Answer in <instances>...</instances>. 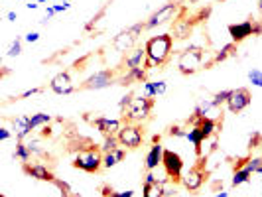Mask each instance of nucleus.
<instances>
[{"label":"nucleus","instance_id":"f257e3e1","mask_svg":"<svg viewBox=\"0 0 262 197\" xmlns=\"http://www.w3.org/2000/svg\"><path fill=\"white\" fill-rule=\"evenodd\" d=\"M146 48V69H154L162 67L171 55L173 48V38L170 34H162V36H152L144 43Z\"/></svg>","mask_w":262,"mask_h":197},{"label":"nucleus","instance_id":"f03ea898","mask_svg":"<svg viewBox=\"0 0 262 197\" xmlns=\"http://www.w3.org/2000/svg\"><path fill=\"white\" fill-rule=\"evenodd\" d=\"M103 156L105 154L99 146L83 148V150H79L77 156L73 158V168L87 171V173H97L103 168Z\"/></svg>","mask_w":262,"mask_h":197},{"label":"nucleus","instance_id":"7ed1b4c3","mask_svg":"<svg viewBox=\"0 0 262 197\" xmlns=\"http://www.w3.org/2000/svg\"><path fill=\"white\" fill-rule=\"evenodd\" d=\"M152 106H154V99H148L144 95H134L130 99V103H128V106L122 111V115H124V118L128 122L136 124V122H142V120L150 117Z\"/></svg>","mask_w":262,"mask_h":197},{"label":"nucleus","instance_id":"20e7f679","mask_svg":"<svg viewBox=\"0 0 262 197\" xmlns=\"http://www.w3.org/2000/svg\"><path fill=\"white\" fill-rule=\"evenodd\" d=\"M203 61H205V55L201 48H187L180 53L178 57V69L184 73V75H193L199 69H203Z\"/></svg>","mask_w":262,"mask_h":197},{"label":"nucleus","instance_id":"39448f33","mask_svg":"<svg viewBox=\"0 0 262 197\" xmlns=\"http://www.w3.org/2000/svg\"><path fill=\"white\" fill-rule=\"evenodd\" d=\"M142 30H146V26L142 24V22H138V24H134V26H130V28H126V30H122V32L117 34L115 39H113V48H115L118 53L132 52V50H134V43L138 41L140 34H142Z\"/></svg>","mask_w":262,"mask_h":197},{"label":"nucleus","instance_id":"423d86ee","mask_svg":"<svg viewBox=\"0 0 262 197\" xmlns=\"http://www.w3.org/2000/svg\"><path fill=\"white\" fill-rule=\"evenodd\" d=\"M118 142L122 148H128V150H134V148H140L142 142H144V134H142V128L134 122H126L122 124V128L118 130L117 134Z\"/></svg>","mask_w":262,"mask_h":197},{"label":"nucleus","instance_id":"0eeeda50","mask_svg":"<svg viewBox=\"0 0 262 197\" xmlns=\"http://www.w3.org/2000/svg\"><path fill=\"white\" fill-rule=\"evenodd\" d=\"M162 168H164L166 176L170 178L171 182H182V178H184V160H182V156L178 152L166 150L164 152Z\"/></svg>","mask_w":262,"mask_h":197},{"label":"nucleus","instance_id":"6e6552de","mask_svg":"<svg viewBox=\"0 0 262 197\" xmlns=\"http://www.w3.org/2000/svg\"><path fill=\"white\" fill-rule=\"evenodd\" d=\"M178 8H180V6H178L176 2L164 4L160 10H156V12L152 14V16L144 22L146 30H154V28L162 26V24H166V22L173 20V18H176V14H178Z\"/></svg>","mask_w":262,"mask_h":197},{"label":"nucleus","instance_id":"1a4fd4ad","mask_svg":"<svg viewBox=\"0 0 262 197\" xmlns=\"http://www.w3.org/2000/svg\"><path fill=\"white\" fill-rule=\"evenodd\" d=\"M250 101H252V97H250L249 89H245V87L233 89L229 101H227V111L233 113V115H238V113H243L250 105Z\"/></svg>","mask_w":262,"mask_h":197},{"label":"nucleus","instance_id":"9d476101","mask_svg":"<svg viewBox=\"0 0 262 197\" xmlns=\"http://www.w3.org/2000/svg\"><path fill=\"white\" fill-rule=\"evenodd\" d=\"M203 182H205V170H203V160H201V164H197L185 171L184 178H182V185L187 191H197V189H201Z\"/></svg>","mask_w":262,"mask_h":197},{"label":"nucleus","instance_id":"9b49d317","mask_svg":"<svg viewBox=\"0 0 262 197\" xmlns=\"http://www.w3.org/2000/svg\"><path fill=\"white\" fill-rule=\"evenodd\" d=\"M50 89L55 95H71L75 91V83H73V79L67 71H61L50 81Z\"/></svg>","mask_w":262,"mask_h":197},{"label":"nucleus","instance_id":"f8f14e48","mask_svg":"<svg viewBox=\"0 0 262 197\" xmlns=\"http://www.w3.org/2000/svg\"><path fill=\"white\" fill-rule=\"evenodd\" d=\"M111 85H113V73L108 69H101V71L93 73L89 79H85L83 89H95V91H99V89H106Z\"/></svg>","mask_w":262,"mask_h":197},{"label":"nucleus","instance_id":"ddd939ff","mask_svg":"<svg viewBox=\"0 0 262 197\" xmlns=\"http://www.w3.org/2000/svg\"><path fill=\"white\" fill-rule=\"evenodd\" d=\"M93 124L97 126V130L101 132L103 136H117L118 130L122 128V122L118 118L111 117H97L93 120Z\"/></svg>","mask_w":262,"mask_h":197},{"label":"nucleus","instance_id":"4468645a","mask_svg":"<svg viewBox=\"0 0 262 197\" xmlns=\"http://www.w3.org/2000/svg\"><path fill=\"white\" fill-rule=\"evenodd\" d=\"M164 152H166V148L160 144V142H154V144L150 146V150H148V154H146V171H152V170H158L160 166H162V162H164Z\"/></svg>","mask_w":262,"mask_h":197},{"label":"nucleus","instance_id":"2eb2a0df","mask_svg":"<svg viewBox=\"0 0 262 197\" xmlns=\"http://www.w3.org/2000/svg\"><path fill=\"white\" fill-rule=\"evenodd\" d=\"M252 30H254V22L245 20V22H238V24H231L229 26V36L233 39V43H238V41L252 36Z\"/></svg>","mask_w":262,"mask_h":197},{"label":"nucleus","instance_id":"dca6fc26","mask_svg":"<svg viewBox=\"0 0 262 197\" xmlns=\"http://www.w3.org/2000/svg\"><path fill=\"white\" fill-rule=\"evenodd\" d=\"M24 171H26L30 178H34V180H39V182H53L55 178H53V173L48 170V166H43V164H24Z\"/></svg>","mask_w":262,"mask_h":197},{"label":"nucleus","instance_id":"f3484780","mask_svg":"<svg viewBox=\"0 0 262 197\" xmlns=\"http://www.w3.org/2000/svg\"><path fill=\"white\" fill-rule=\"evenodd\" d=\"M32 130H34V128H32V124H30V117H28V115H22V117H18L12 120V132H14V136H16V140L28 138Z\"/></svg>","mask_w":262,"mask_h":197},{"label":"nucleus","instance_id":"a211bd4d","mask_svg":"<svg viewBox=\"0 0 262 197\" xmlns=\"http://www.w3.org/2000/svg\"><path fill=\"white\" fill-rule=\"evenodd\" d=\"M146 65V48H134L128 55H126V59H124V67L126 69H134V67H142Z\"/></svg>","mask_w":262,"mask_h":197},{"label":"nucleus","instance_id":"6ab92c4d","mask_svg":"<svg viewBox=\"0 0 262 197\" xmlns=\"http://www.w3.org/2000/svg\"><path fill=\"white\" fill-rule=\"evenodd\" d=\"M124 156H126V148H122V146H118L117 150L106 152L103 156V168H115L118 162L124 160Z\"/></svg>","mask_w":262,"mask_h":197},{"label":"nucleus","instance_id":"aec40b11","mask_svg":"<svg viewBox=\"0 0 262 197\" xmlns=\"http://www.w3.org/2000/svg\"><path fill=\"white\" fill-rule=\"evenodd\" d=\"M146 75H148V69H146V65L134 67V69H128V71H126V75L120 79V81H122V85H130L132 81H136V83H144Z\"/></svg>","mask_w":262,"mask_h":197},{"label":"nucleus","instance_id":"412c9836","mask_svg":"<svg viewBox=\"0 0 262 197\" xmlns=\"http://www.w3.org/2000/svg\"><path fill=\"white\" fill-rule=\"evenodd\" d=\"M185 140H189V142L193 144V148H195L197 154H201V144L205 142V136H203V132H201V128H199L197 124H193V126L187 130V134H185Z\"/></svg>","mask_w":262,"mask_h":197},{"label":"nucleus","instance_id":"4be33fe9","mask_svg":"<svg viewBox=\"0 0 262 197\" xmlns=\"http://www.w3.org/2000/svg\"><path fill=\"white\" fill-rule=\"evenodd\" d=\"M197 126L201 128L203 136H205V140L211 138V136H215V132L219 130V122H217V118H203V120H199Z\"/></svg>","mask_w":262,"mask_h":197},{"label":"nucleus","instance_id":"5701e85b","mask_svg":"<svg viewBox=\"0 0 262 197\" xmlns=\"http://www.w3.org/2000/svg\"><path fill=\"white\" fill-rule=\"evenodd\" d=\"M250 176H252V171L247 168V166H243V168H236L235 173H233V180H231V185L236 187V185H243L247 184L250 180Z\"/></svg>","mask_w":262,"mask_h":197},{"label":"nucleus","instance_id":"b1692460","mask_svg":"<svg viewBox=\"0 0 262 197\" xmlns=\"http://www.w3.org/2000/svg\"><path fill=\"white\" fill-rule=\"evenodd\" d=\"M14 156L18 158L22 164H28L30 158H32V150H30L28 144H24V140H18V142H16V148H14Z\"/></svg>","mask_w":262,"mask_h":197},{"label":"nucleus","instance_id":"393cba45","mask_svg":"<svg viewBox=\"0 0 262 197\" xmlns=\"http://www.w3.org/2000/svg\"><path fill=\"white\" fill-rule=\"evenodd\" d=\"M189 32H191V24H189V20H178L176 24H173V38L176 39H184L189 36Z\"/></svg>","mask_w":262,"mask_h":197},{"label":"nucleus","instance_id":"a878e982","mask_svg":"<svg viewBox=\"0 0 262 197\" xmlns=\"http://www.w3.org/2000/svg\"><path fill=\"white\" fill-rule=\"evenodd\" d=\"M142 197H166L164 195V182L144 184V187H142Z\"/></svg>","mask_w":262,"mask_h":197},{"label":"nucleus","instance_id":"bb28decb","mask_svg":"<svg viewBox=\"0 0 262 197\" xmlns=\"http://www.w3.org/2000/svg\"><path fill=\"white\" fill-rule=\"evenodd\" d=\"M50 122H52V115H48V113H36V115L30 117V124H32L34 130L39 126H48Z\"/></svg>","mask_w":262,"mask_h":197},{"label":"nucleus","instance_id":"cd10ccee","mask_svg":"<svg viewBox=\"0 0 262 197\" xmlns=\"http://www.w3.org/2000/svg\"><path fill=\"white\" fill-rule=\"evenodd\" d=\"M22 41H24V38L12 39V43H10L8 50H6V55H8V57H18V55L22 53Z\"/></svg>","mask_w":262,"mask_h":197},{"label":"nucleus","instance_id":"c85d7f7f","mask_svg":"<svg viewBox=\"0 0 262 197\" xmlns=\"http://www.w3.org/2000/svg\"><path fill=\"white\" fill-rule=\"evenodd\" d=\"M231 93H233V89H227V91H219L213 95V105L215 106H223L227 105V101H229V97H231Z\"/></svg>","mask_w":262,"mask_h":197},{"label":"nucleus","instance_id":"c756f323","mask_svg":"<svg viewBox=\"0 0 262 197\" xmlns=\"http://www.w3.org/2000/svg\"><path fill=\"white\" fill-rule=\"evenodd\" d=\"M120 142H118L117 136H105V140H103V144H101V150H103V154L106 152H111V150H117Z\"/></svg>","mask_w":262,"mask_h":197},{"label":"nucleus","instance_id":"7c9ffc66","mask_svg":"<svg viewBox=\"0 0 262 197\" xmlns=\"http://www.w3.org/2000/svg\"><path fill=\"white\" fill-rule=\"evenodd\" d=\"M249 81L254 87H260L262 89V71L260 69H250L249 71Z\"/></svg>","mask_w":262,"mask_h":197},{"label":"nucleus","instance_id":"2f4dec72","mask_svg":"<svg viewBox=\"0 0 262 197\" xmlns=\"http://www.w3.org/2000/svg\"><path fill=\"white\" fill-rule=\"evenodd\" d=\"M233 52H235V43H227L223 50H221V52L215 55V59H213V61H215V63H217V61H223L225 57H229V55H231Z\"/></svg>","mask_w":262,"mask_h":197},{"label":"nucleus","instance_id":"473e14b6","mask_svg":"<svg viewBox=\"0 0 262 197\" xmlns=\"http://www.w3.org/2000/svg\"><path fill=\"white\" fill-rule=\"evenodd\" d=\"M142 95L148 97V99H156V91H154L152 81H144V83H142Z\"/></svg>","mask_w":262,"mask_h":197},{"label":"nucleus","instance_id":"72a5a7b5","mask_svg":"<svg viewBox=\"0 0 262 197\" xmlns=\"http://www.w3.org/2000/svg\"><path fill=\"white\" fill-rule=\"evenodd\" d=\"M152 85H154L156 97H160V95H164V93L168 91V83H166V81H162V79H158V81H152Z\"/></svg>","mask_w":262,"mask_h":197},{"label":"nucleus","instance_id":"f704fd0d","mask_svg":"<svg viewBox=\"0 0 262 197\" xmlns=\"http://www.w3.org/2000/svg\"><path fill=\"white\" fill-rule=\"evenodd\" d=\"M48 6H52V10L55 14L59 12H66V10H69L71 8V4H69V0H66V2H55V4H48Z\"/></svg>","mask_w":262,"mask_h":197},{"label":"nucleus","instance_id":"c9c22d12","mask_svg":"<svg viewBox=\"0 0 262 197\" xmlns=\"http://www.w3.org/2000/svg\"><path fill=\"white\" fill-rule=\"evenodd\" d=\"M247 168H249L252 173H254V171H258L262 168V158H252L249 164H247Z\"/></svg>","mask_w":262,"mask_h":197},{"label":"nucleus","instance_id":"e433bc0d","mask_svg":"<svg viewBox=\"0 0 262 197\" xmlns=\"http://www.w3.org/2000/svg\"><path fill=\"white\" fill-rule=\"evenodd\" d=\"M158 182H162V178H158L156 173H154V170L146 173V182H144V184H158Z\"/></svg>","mask_w":262,"mask_h":197},{"label":"nucleus","instance_id":"4c0bfd02","mask_svg":"<svg viewBox=\"0 0 262 197\" xmlns=\"http://www.w3.org/2000/svg\"><path fill=\"white\" fill-rule=\"evenodd\" d=\"M38 93H41V89L39 87H34V89H28V91H24L18 99H30V97H34V95H38Z\"/></svg>","mask_w":262,"mask_h":197},{"label":"nucleus","instance_id":"58836bf2","mask_svg":"<svg viewBox=\"0 0 262 197\" xmlns=\"http://www.w3.org/2000/svg\"><path fill=\"white\" fill-rule=\"evenodd\" d=\"M132 97H134V95H132V93H128V95H126V97H122V99H120V101H118V108H120V111H124V108H126V106H128V103H130V99Z\"/></svg>","mask_w":262,"mask_h":197},{"label":"nucleus","instance_id":"ea45409f","mask_svg":"<svg viewBox=\"0 0 262 197\" xmlns=\"http://www.w3.org/2000/svg\"><path fill=\"white\" fill-rule=\"evenodd\" d=\"M38 39H39L38 32H28L26 36H24V41H28V43H36Z\"/></svg>","mask_w":262,"mask_h":197},{"label":"nucleus","instance_id":"a19ab883","mask_svg":"<svg viewBox=\"0 0 262 197\" xmlns=\"http://www.w3.org/2000/svg\"><path fill=\"white\" fill-rule=\"evenodd\" d=\"M108 197H134V191L132 189H126V191H111Z\"/></svg>","mask_w":262,"mask_h":197},{"label":"nucleus","instance_id":"79ce46f5","mask_svg":"<svg viewBox=\"0 0 262 197\" xmlns=\"http://www.w3.org/2000/svg\"><path fill=\"white\" fill-rule=\"evenodd\" d=\"M10 136H12V130H10V128H4V126L0 128V140H2V142L10 140Z\"/></svg>","mask_w":262,"mask_h":197},{"label":"nucleus","instance_id":"37998d69","mask_svg":"<svg viewBox=\"0 0 262 197\" xmlns=\"http://www.w3.org/2000/svg\"><path fill=\"white\" fill-rule=\"evenodd\" d=\"M170 134L171 136H180V138H185V134H187V130H182L180 126H173L170 130Z\"/></svg>","mask_w":262,"mask_h":197},{"label":"nucleus","instance_id":"c03bdc74","mask_svg":"<svg viewBox=\"0 0 262 197\" xmlns=\"http://www.w3.org/2000/svg\"><path fill=\"white\" fill-rule=\"evenodd\" d=\"M53 184L57 185L61 191H66V193H71V189H69V185H67L66 182H61V180H53Z\"/></svg>","mask_w":262,"mask_h":197},{"label":"nucleus","instance_id":"a18cd8bd","mask_svg":"<svg viewBox=\"0 0 262 197\" xmlns=\"http://www.w3.org/2000/svg\"><path fill=\"white\" fill-rule=\"evenodd\" d=\"M30 150H32V154H41V148H39V144L38 142H36V140H34V142H30Z\"/></svg>","mask_w":262,"mask_h":197},{"label":"nucleus","instance_id":"49530a36","mask_svg":"<svg viewBox=\"0 0 262 197\" xmlns=\"http://www.w3.org/2000/svg\"><path fill=\"white\" fill-rule=\"evenodd\" d=\"M262 34V22H254V30H252V36H260Z\"/></svg>","mask_w":262,"mask_h":197},{"label":"nucleus","instance_id":"de8ad7c7","mask_svg":"<svg viewBox=\"0 0 262 197\" xmlns=\"http://www.w3.org/2000/svg\"><path fill=\"white\" fill-rule=\"evenodd\" d=\"M6 18H8L10 22H16V20H18V12H14V10H10V12L6 14Z\"/></svg>","mask_w":262,"mask_h":197},{"label":"nucleus","instance_id":"09e8293b","mask_svg":"<svg viewBox=\"0 0 262 197\" xmlns=\"http://www.w3.org/2000/svg\"><path fill=\"white\" fill-rule=\"evenodd\" d=\"M26 8L28 10H36V8H38V4H36V2H28Z\"/></svg>","mask_w":262,"mask_h":197},{"label":"nucleus","instance_id":"8fccbe9b","mask_svg":"<svg viewBox=\"0 0 262 197\" xmlns=\"http://www.w3.org/2000/svg\"><path fill=\"white\" fill-rule=\"evenodd\" d=\"M215 197H229V193H227V191H219Z\"/></svg>","mask_w":262,"mask_h":197},{"label":"nucleus","instance_id":"3c124183","mask_svg":"<svg viewBox=\"0 0 262 197\" xmlns=\"http://www.w3.org/2000/svg\"><path fill=\"white\" fill-rule=\"evenodd\" d=\"M258 10L262 12V0H258Z\"/></svg>","mask_w":262,"mask_h":197},{"label":"nucleus","instance_id":"603ef678","mask_svg":"<svg viewBox=\"0 0 262 197\" xmlns=\"http://www.w3.org/2000/svg\"><path fill=\"white\" fill-rule=\"evenodd\" d=\"M52 2H66V0H52Z\"/></svg>","mask_w":262,"mask_h":197},{"label":"nucleus","instance_id":"864d4df0","mask_svg":"<svg viewBox=\"0 0 262 197\" xmlns=\"http://www.w3.org/2000/svg\"><path fill=\"white\" fill-rule=\"evenodd\" d=\"M256 173H258V176H262V168H260V170H258V171H256Z\"/></svg>","mask_w":262,"mask_h":197},{"label":"nucleus","instance_id":"5fc2aeb1","mask_svg":"<svg viewBox=\"0 0 262 197\" xmlns=\"http://www.w3.org/2000/svg\"><path fill=\"white\" fill-rule=\"evenodd\" d=\"M189 2H195V4H197V2H199V0H189Z\"/></svg>","mask_w":262,"mask_h":197},{"label":"nucleus","instance_id":"6e6d98bb","mask_svg":"<svg viewBox=\"0 0 262 197\" xmlns=\"http://www.w3.org/2000/svg\"><path fill=\"white\" fill-rule=\"evenodd\" d=\"M2 197H6V195H2Z\"/></svg>","mask_w":262,"mask_h":197}]
</instances>
